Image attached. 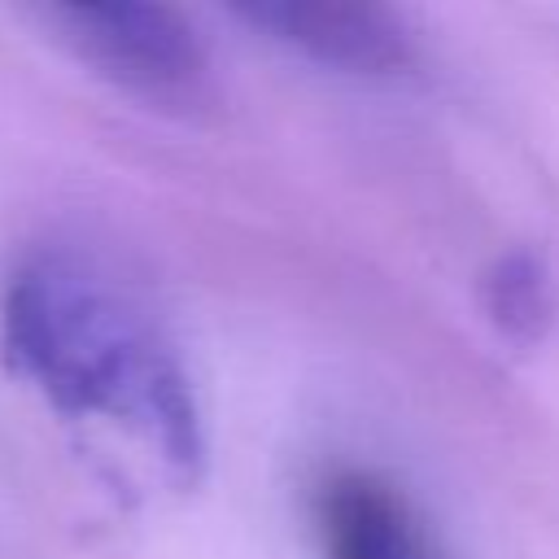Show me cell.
<instances>
[{"mask_svg":"<svg viewBox=\"0 0 559 559\" xmlns=\"http://www.w3.org/2000/svg\"><path fill=\"white\" fill-rule=\"evenodd\" d=\"M4 336L57 406L135 432L179 476L201 467V415L175 345L109 275L79 258H35L9 284Z\"/></svg>","mask_w":559,"mask_h":559,"instance_id":"6da1fadb","label":"cell"},{"mask_svg":"<svg viewBox=\"0 0 559 559\" xmlns=\"http://www.w3.org/2000/svg\"><path fill=\"white\" fill-rule=\"evenodd\" d=\"M61 39L105 79L153 105H197L210 87V61L197 31L162 4H66L48 13Z\"/></svg>","mask_w":559,"mask_h":559,"instance_id":"7a4b0ae2","label":"cell"},{"mask_svg":"<svg viewBox=\"0 0 559 559\" xmlns=\"http://www.w3.org/2000/svg\"><path fill=\"white\" fill-rule=\"evenodd\" d=\"M275 44L345 74H397L415 61L411 26L397 9L354 0H262L240 9Z\"/></svg>","mask_w":559,"mask_h":559,"instance_id":"3957f363","label":"cell"},{"mask_svg":"<svg viewBox=\"0 0 559 559\" xmlns=\"http://www.w3.org/2000/svg\"><path fill=\"white\" fill-rule=\"evenodd\" d=\"M310 515L323 559H441L415 502L371 467L328 472Z\"/></svg>","mask_w":559,"mask_h":559,"instance_id":"277c9868","label":"cell"},{"mask_svg":"<svg viewBox=\"0 0 559 559\" xmlns=\"http://www.w3.org/2000/svg\"><path fill=\"white\" fill-rule=\"evenodd\" d=\"M480 301H485V314L493 319V328L507 341L533 345L550 328V314H555V293H550L546 262L528 249L502 253L480 280Z\"/></svg>","mask_w":559,"mask_h":559,"instance_id":"5b68a950","label":"cell"}]
</instances>
